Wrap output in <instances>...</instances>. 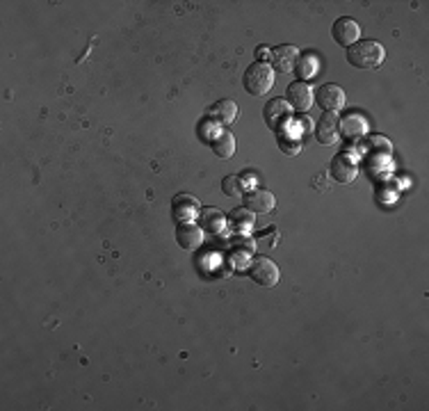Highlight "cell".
Listing matches in <instances>:
<instances>
[{
  "label": "cell",
  "mask_w": 429,
  "mask_h": 411,
  "mask_svg": "<svg viewBox=\"0 0 429 411\" xmlns=\"http://www.w3.org/2000/svg\"><path fill=\"white\" fill-rule=\"evenodd\" d=\"M331 174L338 183H352L356 179V165L347 158V155H338L331 165Z\"/></svg>",
  "instance_id": "obj_15"
},
{
  "label": "cell",
  "mask_w": 429,
  "mask_h": 411,
  "mask_svg": "<svg viewBox=\"0 0 429 411\" xmlns=\"http://www.w3.org/2000/svg\"><path fill=\"white\" fill-rule=\"evenodd\" d=\"M295 66H297V76L304 78V83H306V78H313L318 73V57L306 55V57H301V60H297Z\"/></svg>",
  "instance_id": "obj_19"
},
{
  "label": "cell",
  "mask_w": 429,
  "mask_h": 411,
  "mask_svg": "<svg viewBox=\"0 0 429 411\" xmlns=\"http://www.w3.org/2000/svg\"><path fill=\"white\" fill-rule=\"evenodd\" d=\"M224 224H226V215L217 208H201L199 210V227L206 233H222Z\"/></svg>",
  "instance_id": "obj_12"
},
{
  "label": "cell",
  "mask_w": 429,
  "mask_h": 411,
  "mask_svg": "<svg viewBox=\"0 0 429 411\" xmlns=\"http://www.w3.org/2000/svg\"><path fill=\"white\" fill-rule=\"evenodd\" d=\"M231 249L233 251H245V254H251L253 251V240L245 238V236H238V238H233L231 240Z\"/></svg>",
  "instance_id": "obj_21"
},
{
  "label": "cell",
  "mask_w": 429,
  "mask_h": 411,
  "mask_svg": "<svg viewBox=\"0 0 429 411\" xmlns=\"http://www.w3.org/2000/svg\"><path fill=\"white\" fill-rule=\"evenodd\" d=\"M210 112H212V117L214 119H219L222 124H233L238 119V105L233 103V101H219V103H214L212 107H210Z\"/></svg>",
  "instance_id": "obj_18"
},
{
  "label": "cell",
  "mask_w": 429,
  "mask_h": 411,
  "mask_svg": "<svg viewBox=\"0 0 429 411\" xmlns=\"http://www.w3.org/2000/svg\"><path fill=\"white\" fill-rule=\"evenodd\" d=\"M288 105L295 107L297 112H308V107L313 105V90L304 81H295L288 85Z\"/></svg>",
  "instance_id": "obj_7"
},
{
  "label": "cell",
  "mask_w": 429,
  "mask_h": 411,
  "mask_svg": "<svg viewBox=\"0 0 429 411\" xmlns=\"http://www.w3.org/2000/svg\"><path fill=\"white\" fill-rule=\"evenodd\" d=\"M245 206L251 213H270V210H274L277 199H274V194L265 188H253L245 194Z\"/></svg>",
  "instance_id": "obj_8"
},
{
  "label": "cell",
  "mask_w": 429,
  "mask_h": 411,
  "mask_svg": "<svg viewBox=\"0 0 429 411\" xmlns=\"http://www.w3.org/2000/svg\"><path fill=\"white\" fill-rule=\"evenodd\" d=\"M274 87V68L270 62H253L245 71V90L251 96H267Z\"/></svg>",
  "instance_id": "obj_2"
},
{
  "label": "cell",
  "mask_w": 429,
  "mask_h": 411,
  "mask_svg": "<svg viewBox=\"0 0 429 411\" xmlns=\"http://www.w3.org/2000/svg\"><path fill=\"white\" fill-rule=\"evenodd\" d=\"M249 274L251 279L258 283V286H265V288H272L279 283V268L274 261H270L265 256H258L249 263Z\"/></svg>",
  "instance_id": "obj_3"
},
{
  "label": "cell",
  "mask_w": 429,
  "mask_h": 411,
  "mask_svg": "<svg viewBox=\"0 0 429 411\" xmlns=\"http://www.w3.org/2000/svg\"><path fill=\"white\" fill-rule=\"evenodd\" d=\"M222 188H224V194H229V197H242V194H245V181H242L240 176L231 174L222 181Z\"/></svg>",
  "instance_id": "obj_20"
},
{
  "label": "cell",
  "mask_w": 429,
  "mask_h": 411,
  "mask_svg": "<svg viewBox=\"0 0 429 411\" xmlns=\"http://www.w3.org/2000/svg\"><path fill=\"white\" fill-rule=\"evenodd\" d=\"M262 112H265V124L270 126V129L272 131H281L290 121L292 107L284 99H272L265 105V110H262Z\"/></svg>",
  "instance_id": "obj_6"
},
{
  "label": "cell",
  "mask_w": 429,
  "mask_h": 411,
  "mask_svg": "<svg viewBox=\"0 0 429 411\" xmlns=\"http://www.w3.org/2000/svg\"><path fill=\"white\" fill-rule=\"evenodd\" d=\"M212 151L219 155V158H231L236 153V140L229 131H217V135L212 137Z\"/></svg>",
  "instance_id": "obj_17"
},
{
  "label": "cell",
  "mask_w": 429,
  "mask_h": 411,
  "mask_svg": "<svg viewBox=\"0 0 429 411\" xmlns=\"http://www.w3.org/2000/svg\"><path fill=\"white\" fill-rule=\"evenodd\" d=\"M331 35H334L336 44L347 46V48H349V46L356 44L358 39H361V25L354 21V18L340 16L338 21L334 23V28H331Z\"/></svg>",
  "instance_id": "obj_5"
},
{
  "label": "cell",
  "mask_w": 429,
  "mask_h": 411,
  "mask_svg": "<svg viewBox=\"0 0 429 411\" xmlns=\"http://www.w3.org/2000/svg\"><path fill=\"white\" fill-rule=\"evenodd\" d=\"M171 203H174V215L181 218V220H185V222H190L188 218H192V215H197L201 210L199 199L190 197V194H176Z\"/></svg>",
  "instance_id": "obj_14"
},
{
  "label": "cell",
  "mask_w": 429,
  "mask_h": 411,
  "mask_svg": "<svg viewBox=\"0 0 429 411\" xmlns=\"http://www.w3.org/2000/svg\"><path fill=\"white\" fill-rule=\"evenodd\" d=\"M338 133L347 137V140H358V137L368 133V124L358 112H349L338 121Z\"/></svg>",
  "instance_id": "obj_11"
},
{
  "label": "cell",
  "mask_w": 429,
  "mask_h": 411,
  "mask_svg": "<svg viewBox=\"0 0 429 411\" xmlns=\"http://www.w3.org/2000/svg\"><path fill=\"white\" fill-rule=\"evenodd\" d=\"M315 99L325 112H338V110H343V105H345V92H343V87L327 83L315 92Z\"/></svg>",
  "instance_id": "obj_4"
},
{
  "label": "cell",
  "mask_w": 429,
  "mask_h": 411,
  "mask_svg": "<svg viewBox=\"0 0 429 411\" xmlns=\"http://www.w3.org/2000/svg\"><path fill=\"white\" fill-rule=\"evenodd\" d=\"M297 55H299V51H297L295 46H288V44L286 46H279L270 55V66L277 68V71H281V73H288V71H292V68H295Z\"/></svg>",
  "instance_id": "obj_10"
},
{
  "label": "cell",
  "mask_w": 429,
  "mask_h": 411,
  "mask_svg": "<svg viewBox=\"0 0 429 411\" xmlns=\"http://www.w3.org/2000/svg\"><path fill=\"white\" fill-rule=\"evenodd\" d=\"M318 140L322 144H334L338 140V119H336V114L334 112H327V114H322V119L318 121Z\"/></svg>",
  "instance_id": "obj_13"
},
{
  "label": "cell",
  "mask_w": 429,
  "mask_h": 411,
  "mask_svg": "<svg viewBox=\"0 0 429 411\" xmlns=\"http://www.w3.org/2000/svg\"><path fill=\"white\" fill-rule=\"evenodd\" d=\"M176 240L183 249L194 251V249H199L203 242V229L194 222H183L176 229Z\"/></svg>",
  "instance_id": "obj_9"
},
{
  "label": "cell",
  "mask_w": 429,
  "mask_h": 411,
  "mask_svg": "<svg viewBox=\"0 0 429 411\" xmlns=\"http://www.w3.org/2000/svg\"><path fill=\"white\" fill-rule=\"evenodd\" d=\"M256 213H251L247 206H240V208L231 210L229 220H231V227L236 229L238 233H247L249 229H253V224H256V218H253Z\"/></svg>",
  "instance_id": "obj_16"
},
{
  "label": "cell",
  "mask_w": 429,
  "mask_h": 411,
  "mask_svg": "<svg viewBox=\"0 0 429 411\" xmlns=\"http://www.w3.org/2000/svg\"><path fill=\"white\" fill-rule=\"evenodd\" d=\"M386 57L384 46L375 39H361L347 48V62L356 68H377Z\"/></svg>",
  "instance_id": "obj_1"
}]
</instances>
